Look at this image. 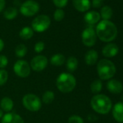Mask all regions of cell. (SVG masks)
<instances>
[{"label":"cell","mask_w":123,"mask_h":123,"mask_svg":"<svg viewBox=\"0 0 123 123\" xmlns=\"http://www.w3.org/2000/svg\"><path fill=\"white\" fill-rule=\"evenodd\" d=\"M96 33L101 41L104 42H110L117 37V28L112 22L103 20L97 25Z\"/></svg>","instance_id":"6da1fadb"},{"label":"cell","mask_w":123,"mask_h":123,"mask_svg":"<svg viewBox=\"0 0 123 123\" xmlns=\"http://www.w3.org/2000/svg\"><path fill=\"white\" fill-rule=\"evenodd\" d=\"M91 105L94 111L101 114H107L111 109L110 98L103 94L94 96L91 101Z\"/></svg>","instance_id":"7a4b0ae2"},{"label":"cell","mask_w":123,"mask_h":123,"mask_svg":"<svg viewBox=\"0 0 123 123\" xmlns=\"http://www.w3.org/2000/svg\"><path fill=\"white\" fill-rule=\"evenodd\" d=\"M76 86V80L75 77L70 73H62L56 79L57 88L62 93L71 92Z\"/></svg>","instance_id":"3957f363"},{"label":"cell","mask_w":123,"mask_h":123,"mask_svg":"<svg viewBox=\"0 0 123 123\" xmlns=\"http://www.w3.org/2000/svg\"><path fill=\"white\" fill-rule=\"evenodd\" d=\"M97 72L101 79L108 80L114 75L116 68L112 62L108 59H101L98 63Z\"/></svg>","instance_id":"277c9868"},{"label":"cell","mask_w":123,"mask_h":123,"mask_svg":"<svg viewBox=\"0 0 123 123\" xmlns=\"http://www.w3.org/2000/svg\"><path fill=\"white\" fill-rule=\"evenodd\" d=\"M51 24L50 18L46 15H41L36 17L32 21V29L38 33H42L46 31Z\"/></svg>","instance_id":"5b68a950"},{"label":"cell","mask_w":123,"mask_h":123,"mask_svg":"<svg viewBox=\"0 0 123 123\" xmlns=\"http://www.w3.org/2000/svg\"><path fill=\"white\" fill-rule=\"evenodd\" d=\"M39 4L34 0H27L24 2L20 8V13L25 17H32L39 11Z\"/></svg>","instance_id":"8992f818"},{"label":"cell","mask_w":123,"mask_h":123,"mask_svg":"<svg viewBox=\"0 0 123 123\" xmlns=\"http://www.w3.org/2000/svg\"><path fill=\"white\" fill-rule=\"evenodd\" d=\"M23 106L29 111H37L41 107V102L40 98L32 93L26 94L23 98Z\"/></svg>","instance_id":"52a82bcc"},{"label":"cell","mask_w":123,"mask_h":123,"mask_svg":"<svg viewBox=\"0 0 123 123\" xmlns=\"http://www.w3.org/2000/svg\"><path fill=\"white\" fill-rule=\"evenodd\" d=\"M82 41L86 46H92L96 41V33L92 26L86 28L82 33Z\"/></svg>","instance_id":"ba28073f"},{"label":"cell","mask_w":123,"mask_h":123,"mask_svg":"<svg viewBox=\"0 0 123 123\" xmlns=\"http://www.w3.org/2000/svg\"><path fill=\"white\" fill-rule=\"evenodd\" d=\"M15 74L20 78H27L31 73V68L26 61L18 60L14 65Z\"/></svg>","instance_id":"9c48e42d"},{"label":"cell","mask_w":123,"mask_h":123,"mask_svg":"<svg viewBox=\"0 0 123 123\" xmlns=\"http://www.w3.org/2000/svg\"><path fill=\"white\" fill-rule=\"evenodd\" d=\"M48 65V60L46 56L43 55H38L33 58L31 62L32 69L36 72H40L44 70Z\"/></svg>","instance_id":"30bf717a"},{"label":"cell","mask_w":123,"mask_h":123,"mask_svg":"<svg viewBox=\"0 0 123 123\" xmlns=\"http://www.w3.org/2000/svg\"><path fill=\"white\" fill-rule=\"evenodd\" d=\"M73 5L76 10L80 12L88 11L91 5L90 0H73Z\"/></svg>","instance_id":"8fae6325"},{"label":"cell","mask_w":123,"mask_h":123,"mask_svg":"<svg viewBox=\"0 0 123 123\" xmlns=\"http://www.w3.org/2000/svg\"><path fill=\"white\" fill-rule=\"evenodd\" d=\"M101 15L99 12L96 11H89L84 16V20L90 25H93L99 22Z\"/></svg>","instance_id":"7c38bea8"},{"label":"cell","mask_w":123,"mask_h":123,"mask_svg":"<svg viewBox=\"0 0 123 123\" xmlns=\"http://www.w3.org/2000/svg\"><path fill=\"white\" fill-rule=\"evenodd\" d=\"M112 114L117 122L123 123V102H118L114 105Z\"/></svg>","instance_id":"4fadbf2b"},{"label":"cell","mask_w":123,"mask_h":123,"mask_svg":"<svg viewBox=\"0 0 123 123\" xmlns=\"http://www.w3.org/2000/svg\"><path fill=\"white\" fill-rule=\"evenodd\" d=\"M119 48L115 43H109L106 45L102 50L103 55L106 57H113L117 54Z\"/></svg>","instance_id":"5bb4252c"},{"label":"cell","mask_w":123,"mask_h":123,"mask_svg":"<svg viewBox=\"0 0 123 123\" xmlns=\"http://www.w3.org/2000/svg\"><path fill=\"white\" fill-rule=\"evenodd\" d=\"M107 89L112 93H120L123 90L122 84L117 80H111L107 83Z\"/></svg>","instance_id":"9a60e30c"},{"label":"cell","mask_w":123,"mask_h":123,"mask_svg":"<svg viewBox=\"0 0 123 123\" xmlns=\"http://www.w3.org/2000/svg\"><path fill=\"white\" fill-rule=\"evenodd\" d=\"M2 123H24V121L20 115L15 113H8L2 117Z\"/></svg>","instance_id":"2e32d148"},{"label":"cell","mask_w":123,"mask_h":123,"mask_svg":"<svg viewBox=\"0 0 123 123\" xmlns=\"http://www.w3.org/2000/svg\"><path fill=\"white\" fill-rule=\"evenodd\" d=\"M98 59V53L96 51L91 49L89 50L85 56V61L86 63L88 65H93L96 64Z\"/></svg>","instance_id":"e0dca14e"},{"label":"cell","mask_w":123,"mask_h":123,"mask_svg":"<svg viewBox=\"0 0 123 123\" xmlns=\"http://www.w3.org/2000/svg\"><path fill=\"white\" fill-rule=\"evenodd\" d=\"M0 106H1V108L2 109V110L5 111H10L13 108V101L10 98L5 97L1 100Z\"/></svg>","instance_id":"ac0fdd59"},{"label":"cell","mask_w":123,"mask_h":123,"mask_svg":"<svg viewBox=\"0 0 123 123\" xmlns=\"http://www.w3.org/2000/svg\"><path fill=\"white\" fill-rule=\"evenodd\" d=\"M99 14L104 20H109L113 15V11L109 6H104L101 8Z\"/></svg>","instance_id":"d6986e66"},{"label":"cell","mask_w":123,"mask_h":123,"mask_svg":"<svg viewBox=\"0 0 123 123\" xmlns=\"http://www.w3.org/2000/svg\"><path fill=\"white\" fill-rule=\"evenodd\" d=\"M20 37L22 38V39H24V40H28L30 38H31L33 36V30L28 27V26H26V27H24L21 29V31H20Z\"/></svg>","instance_id":"ffe728a7"},{"label":"cell","mask_w":123,"mask_h":123,"mask_svg":"<svg viewBox=\"0 0 123 123\" xmlns=\"http://www.w3.org/2000/svg\"><path fill=\"white\" fill-rule=\"evenodd\" d=\"M65 61V57L64 55L61 54H54L51 58V63L54 66H61L62 65Z\"/></svg>","instance_id":"44dd1931"},{"label":"cell","mask_w":123,"mask_h":123,"mask_svg":"<svg viewBox=\"0 0 123 123\" xmlns=\"http://www.w3.org/2000/svg\"><path fill=\"white\" fill-rule=\"evenodd\" d=\"M18 10L17 8L15 7H8L7 9H6L4 12V17L5 19L7 20H13L15 19L17 15H18Z\"/></svg>","instance_id":"7402d4cb"},{"label":"cell","mask_w":123,"mask_h":123,"mask_svg":"<svg viewBox=\"0 0 123 123\" xmlns=\"http://www.w3.org/2000/svg\"><path fill=\"white\" fill-rule=\"evenodd\" d=\"M78 62L74 56H70L67 61V68L70 72H74L78 68Z\"/></svg>","instance_id":"603a6c76"},{"label":"cell","mask_w":123,"mask_h":123,"mask_svg":"<svg viewBox=\"0 0 123 123\" xmlns=\"http://www.w3.org/2000/svg\"><path fill=\"white\" fill-rule=\"evenodd\" d=\"M101 89H102V83L99 80H94L91 85V90L93 93H99L101 91Z\"/></svg>","instance_id":"cb8c5ba5"},{"label":"cell","mask_w":123,"mask_h":123,"mask_svg":"<svg viewBox=\"0 0 123 123\" xmlns=\"http://www.w3.org/2000/svg\"><path fill=\"white\" fill-rule=\"evenodd\" d=\"M27 54V47L24 44H19L15 49V54L18 57H23Z\"/></svg>","instance_id":"d4e9b609"},{"label":"cell","mask_w":123,"mask_h":123,"mask_svg":"<svg viewBox=\"0 0 123 123\" xmlns=\"http://www.w3.org/2000/svg\"><path fill=\"white\" fill-rule=\"evenodd\" d=\"M54 99V93L52 91H47L43 94L42 100L45 104H50Z\"/></svg>","instance_id":"484cf974"},{"label":"cell","mask_w":123,"mask_h":123,"mask_svg":"<svg viewBox=\"0 0 123 123\" xmlns=\"http://www.w3.org/2000/svg\"><path fill=\"white\" fill-rule=\"evenodd\" d=\"M65 11L62 9H56L54 13V19L56 21V22H59L62 21L64 18H65Z\"/></svg>","instance_id":"4316f807"},{"label":"cell","mask_w":123,"mask_h":123,"mask_svg":"<svg viewBox=\"0 0 123 123\" xmlns=\"http://www.w3.org/2000/svg\"><path fill=\"white\" fill-rule=\"evenodd\" d=\"M8 79V73L5 70H0V86L4 85Z\"/></svg>","instance_id":"83f0119b"},{"label":"cell","mask_w":123,"mask_h":123,"mask_svg":"<svg viewBox=\"0 0 123 123\" xmlns=\"http://www.w3.org/2000/svg\"><path fill=\"white\" fill-rule=\"evenodd\" d=\"M54 5L59 9H62L67 6L68 0H52Z\"/></svg>","instance_id":"f1b7e54d"},{"label":"cell","mask_w":123,"mask_h":123,"mask_svg":"<svg viewBox=\"0 0 123 123\" xmlns=\"http://www.w3.org/2000/svg\"><path fill=\"white\" fill-rule=\"evenodd\" d=\"M69 123H84L83 119L78 115H72L69 119H68Z\"/></svg>","instance_id":"f546056e"},{"label":"cell","mask_w":123,"mask_h":123,"mask_svg":"<svg viewBox=\"0 0 123 123\" xmlns=\"http://www.w3.org/2000/svg\"><path fill=\"white\" fill-rule=\"evenodd\" d=\"M44 47H45V44L43 41H38L37 42L35 46H34V50L37 53H40L41 52L43 49H44Z\"/></svg>","instance_id":"4dcf8cb0"},{"label":"cell","mask_w":123,"mask_h":123,"mask_svg":"<svg viewBox=\"0 0 123 123\" xmlns=\"http://www.w3.org/2000/svg\"><path fill=\"white\" fill-rule=\"evenodd\" d=\"M8 64V59L5 55H0V68H5Z\"/></svg>","instance_id":"1f68e13d"},{"label":"cell","mask_w":123,"mask_h":123,"mask_svg":"<svg viewBox=\"0 0 123 123\" xmlns=\"http://www.w3.org/2000/svg\"><path fill=\"white\" fill-rule=\"evenodd\" d=\"M104 0H92V2L91 5H92V7L94 8H99L103 5Z\"/></svg>","instance_id":"d6a6232c"},{"label":"cell","mask_w":123,"mask_h":123,"mask_svg":"<svg viewBox=\"0 0 123 123\" xmlns=\"http://www.w3.org/2000/svg\"><path fill=\"white\" fill-rule=\"evenodd\" d=\"M6 2L5 0H0V12H1L5 7Z\"/></svg>","instance_id":"836d02e7"},{"label":"cell","mask_w":123,"mask_h":123,"mask_svg":"<svg viewBox=\"0 0 123 123\" xmlns=\"http://www.w3.org/2000/svg\"><path fill=\"white\" fill-rule=\"evenodd\" d=\"M4 46H5V43H4V41L0 38V51H1L3 48H4Z\"/></svg>","instance_id":"e575fe53"},{"label":"cell","mask_w":123,"mask_h":123,"mask_svg":"<svg viewBox=\"0 0 123 123\" xmlns=\"http://www.w3.org/2000/svg\"><path fill=\"white\" fill-rule=\"evenodd\" d=\"M2 117V111L0 109V118H1Z\"/></svg>","instance_id":"d590c367"}]
</instances>
